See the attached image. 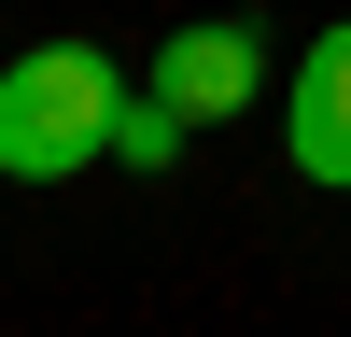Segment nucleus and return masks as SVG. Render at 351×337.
<instances>
[{"mask_svg": "<svg viewBox=\"0 0 351 337\" xmlns=\"http://www.w3.org/2000/svg\"><path fill=\"white\" fill-rule=\"evenodd\" d=\"M112 112H127V71L99 42H43L0 71V168L14 183H56V168L112 155Z\"/></svg>", "mask_w": 351, "mask_h": 337, "instance_id": "f257e3e1", "label": "nucleus"}, {"mask_svg": "<svg viewBox=\"0 0 351 337\" xmlns=\"http://www.w3.org/2000/svg\"><path fill=\"white\" fill-rule=\"evenodd\" d=\"M155 99L183 112V127H225V112H253V99H267V28H253V14H197L183 42L155 56Z\"/></svg>", "mask_w": 351, "mask_h": 337, "instance_id": "f03ea898", "label": "nucleus"}, {"mask_svg": "<svg viewBox=\"0 0 351 337\" xmlns=\"http://www.w3.org/2000/svg\"><path fill=\"white\" fill-rule=\"evenodd\" d=\"M295 183L351 197V14L295 56Z\"/></svg>", "mask_w": 351, "mask_h": 337, "instance_id": "7ed1b4c3", "label": "nucleus"}, {"mask_svg": "<svg viewBox=\"0 0 351 337\" xmlns=\"http://www.w3.org/2000/svg\"><path fill=\"white\" fill-rule=\"evenodd\" d=\"M183 155V112L155 99V84H127V112H112V168H169Z\"/></svg>", "mask_w": 351, "mask_h": 337, "instance_id": "20e7f679", "label": "nucleus"}]
</instances>
